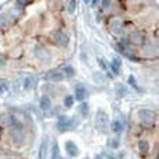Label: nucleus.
Returning <instances> with one entry per match:
<instances>
[{
	"instance_id": "0eeeda50",
	"label": "nucleus",
	"mask_w": 159,
	"mask_h": 159,
	"mask_svg": "<svg viewBox=\"0 0 159 159\" xmlns=\"http://www.w3.org/2000/svg\"><path fill=\"white\" fill-rule=\"evenodd\" d=\"M35 53H36V56H38V59H41V60H43V61H49L50 60V55H49V52H48L45 48L36 46L35 48Z\"/></svg>"
},
{
	"instance_id": "412c9836",
	"label": "nucleus",
	"mask_w": 159,
	"mask_h": 159,
	"mask_svg": "<svg viewBox=\"0 0 159 159\" xmlns=\"http://www.w3.org/2000/svg\"><path fill=\"white\" fill-rule=\"evenodd\" d=\"M31 87H32V78H25V81H24V88H25V89H30Z\"/></svg>"
},
{
	"instance_id": "1a4fd4ad",
	"label": "nucleus",
	"mask_w": 159,
	"mask_h": 159,
	"mask_svg": "<svg viewBox=\"0 0 159 159\" xmlns=\"http://www.w3.org/2000/svg\"><path fill=\"white\" fill-rule=\"evenodd\" d=\"M138 149L141 151V154H143V155L148 154V151H149V143L147 140H140V141H138Z\"/></svg>"
},
{
	"instance_id": "7ed1b4c3",
	"label": "nucleus",
	"mask_w": 159,
	"mask_h": 159,
	"mask_svg": "<svg viewBox=\"0 0 159 159\" xmlns=\"http://www.w3.org/2000/svg\"><path fill=\"white\" fill-rule=\"evenodd\" d=\"M24 131H22L21 127H13V129L10 130V140L13 141L14 144H17V145H21L22 143H24Z\"/></svg>"
},
{
	"instance_id": "4468645a",
	"label": "nucleus",
	"mask_w": 159,
	"mask_h": 159,
	"mask_svg": "<svg viewBox=\"0 0 159 159\" xmlns=\"http://www.w3.org/2000/svg\"><path fill=\"white\" fill-rule=\"evenodd\" d=\"M121 129H123V126H121V123L119 120H115L112 123V131L113 133H120Z\"/></svg>"
},
{
	"instance_id": "39448f33",
	"label": "nucleus",
	"mask_w": 159,
	"mask_h": 159,
	"mask_svg": "<svg viewBox=\"0 0 159 159\" xmlns=\"http://www.w3.org/2000/svg\"><path fill=\"white\" fill-rule=\"evenodd\" d=\"M57 126H59V130L64 131V130L71 129V127L74 126V121H73L70 117H67V116H61L60 120H59V123H57Z\"/></svg>"
},
{
	"instance_id": "aec40b11",
	"label": "nucleus",
	"mask_w": 159,
	"mask_h": 159,
	"mask_svg": "<svg viewBox=\"0 0 159 159\" xmlns=\"http://www.w3.org/2000/svg\"><path fill=\"white\" fill-rule=\"evenodd\" d=\"M75 4H77V2H75V0H70V3H69V13H74Z\"/></svg>"
},
{
	"instance_id": "a878e982",
	"label": "nucleus",
	"mask_w": 159,
	"mask_h": 159,
	"mask_svg": "<svg viewBox=\"0 0 159 159\" xmlns=\"http://www.w3.org/2000/svg\"><path fill=\"white\" fill-rule=\"evenodd\" d=\"M110 147H112V148H117V147H119V141L117 140L110 141Z\"/></svg>"
},
{
	"instance_id": "dca6fc26",
	"label": "nucleus",
	"mask_w": 159,
	"mask_h": 159,
	"mask_svg": "<svg viewBox=\"0 0 159 159\" xmlns=\"http://www.w3.org/2000/svg\"><path fill=\"white\" fill-rule=\"evenodd\" d=\"M120 25H121V21L120 20H116V21H113V32H120Z\"/></svg>"
},
{
	"instance_id": "f257e3e1",
	"label": "nucleus",
	"mask_w": 159,
	"mask_h": 159,
	"mask_svg": "<svg viewBox=\"0 0 159 159\" xmlns=\"http://www.w3.org/2000/svg\"><path fill=\"white\" fill-rule=\"evenodd\" d=\"M138 116H140L141 123L145 124V126H151L155 121V117H157L155 112H152L149 109H140L138 110Z\"/></svg>"
},
{
	"instance_id": "b1692460",
	"label": "nucleus",
	"mask_w": 159,
	"mask_h": 159,
	"mask_svg": "<svg viewBox=\"0 0 159 159\" xmlns=\"http://www.w3.org/2000/svg\"><path fill=\"white\" fill-rule=\"evenodd\" d=\"M63 71H67V74H69V75H73V74H74V69H73V67H66Z\"/></svg>"
},
{
	"instance_id": "9b49d317",
	"label": "nucleus",
	"mask_w": 159,
	"mask_h": 159,
	"mask_svg": "<svg viewBox=\"0 0 159 159\" xmlns=\"http://www.w3.org/2000/svg\"><path fill=\"white\" fill-rule=\"evenodd\" d=\"M48 78L52 80V81H61L64 78V74H63V71H52L48 75Z\"/></svg>"
},
{
	"instance_id": "a211bd4d",
	"label": "nucleus",
	"mask_w": 159,
	"mask_h": 159,
	"mask_svg": "<svg viewBox=\"0 0 159 159\" xmlns=\"http://www.w3.org/2000/svg\"><path fill=\"white\" fill-rule=\"evenodd\" d=\"M80 112H81L84 116H87L88 115V105L87 103H81V106H80Z\"/></svg>"
},
{
	"instance_id": "393cba45",
	"label": "nucleus",
	"mask_w": 159,
	"mask_h": 159,
	"mask_svg": "<svg viewBox=\"0 0 159 159\" xmlns=\"http://www.w3.org/2000/svg\"><path fill=\"white\" fill-rule=\"evenodd\" d=\"M98 63H99V66H101V69L106 71V64L103 63V60H102V59H98Z\"/></svg>"
},
{
	"instance_id": "2eb2a0df",
	"label": "nucleus",
	"mask_w": 159,
	"mask_h": 159,
	"mask_svg": "<svg viewBox=\"0 0 159 159\" xmlns=\"http://www.w3.org/2000/svg\"><path fill=\"white\" fill-rule=\"evenodd\" d=\"M73 103H74V96H71V95L66 96V99H64V106H66V107H71Z\"/></svg>"
},
{
	"instance_id": "f8f14e48",
	"label": "nucleus",
	"mask_w": 159,
	"mask_h": 159,
	"mask_svg": "<svg viewBox=\"0 0 159 159\" xmlns=\"http://www.w3.org/2000/svg\"><path fill=\"white\" fill-rule=\"evenodd\" d=\"M120 66H121V60L119 57H115L113 59V63H112V70L116 75L120 74Z\"/></svg>"
},
{
	"instance_id": "f3484780",
	"label": "nucleus",
	"mask_w": 159,
	"mask_h": 159,
	"mask_svg": "<svg viewBox=\"0 0 159 159\" xmlns=\"http://www.w3.org/2000/svg\"><path fill=\"white\" fill-rule=\"evenodd\" d=\"M131 38H133V42H134V43H141V42H143V38H141V35H140V34H137V32L133 34Z\"/></svg>"
},
{
	"instance_id": "423d86ee",
	"label": "nucleus",
	"mask_w": 159,
	"mask_h": 159,
	"mask_svg": "<svg viewBox=\"0 0 159 159\" xmlns=\"http://www.w3.org/2000/svg\"><path fill=\"white\" fill-rule=\"evenodd\" d=\"M66 151L71 158L78 157V154H80V149H78V147L75 145L74 141H67L66 143Z\"/></svg>"
},
{
	"instance_id": "9d476101",
	"label": "nucleus",
	"mask_w": 159,
	"mask_h": 159,
	"mask_svg": "<svg viewBox=\"0 0 159 159\" xmlns=\"http://www.w3.org/2000/svg\"><path fill=\"white\" fill-rule=\"evenodd\" d=\"M39 106L42 110H49L50 109V99L49 96H42L41 102H39Z\"/></svg>"
},
{
	"instance_id": "f03ea898",
	"label": "nucleus",
	"mask_w": 159,
	"mask_h": 159,
	"mask_svg": "<svg viewBox=\"0 0 159 159\" xmlns=\"http://www.w3.org/2000/svg\"><path fill=\"white\" fill-rule=\"evenodd\" d=\"M107 123H109L107 115L103 112V110H98V113H96V119H95L96 129H98L99 131H103V130L107 129Z\"/></svg>"
},
{
	"instance_id": "bb28decb",
	"label": "nucleus",
	"mask_w": 159,
	"mask_h": 159,
	"mask_svg": "<svg viewBox=\"0 0 159 159\" xmlns=\"http://www.w3.org/2000/svg\"><path fill=\"white\" fill-rule=\"evenodd\" d=\"M3 91H4V88H3L2 84H0V93H3Z\"/></svg>"
},
{
	"instance_id": "4be33fe9",
	"label": "nucleus",
	"mask_w": 159,
	"mask_h": 159,
	"mask_svg": "<svg viewBox=\"0 0 159 159\" xmlns=\"http://www.w3.org/2000/svg\"><path fill=\"white\" fill-rule=\"evenodd\" d=\"M129 82H130V85H131L133 88L138 89V85H137V82H135V78L133 77V75H130V77H129Z\"/></svg>"
},
{
	"instance_id": "6ab92c4d",
	"label": "nucleus",
	"mask_w": 159,
	"mask_h": 159,
	"mask_svg": "<svg viewBox=\"0 0 159 159\" xmlns=\"http://www.w3.org/2000/svg\"><path fill=\"white\" fill-rule=\"evenodd\" d=\"M52 159H59V148L57 145H53V151H52Z\"/></svg>"
},
{
	"instance_id": "5701e85b",
	"label": "nucleus",
	"mask_w": 159,
	"mask_h": 159,
	"mask_svg": "<svg viewBox=\"0 0 159 159\" xmlns=\"http://www.w3.org/2000/svg\"><path fill=\"white\" fill-rule=\"evenodd\" d=\"M110 4H112V0H102V6H103V8H109Z\"/></svg>"
},
{
	"instance_id": "6e6552de",
	"label": "nucleus",
	"mask_w": 159,
	"mask_h": 159,
	"mask_svg": "<svg viewBox=\"0 0 159 159\" xmlns=\"http://www.w3.org/2000/svg\"><path fill=\"white\" fill-rule=\"evenodd\" d=\"M85 96H87V89H85V87L77 85V88H75V98L82 102L85 99Z\"/></svg>"
},
{
	"instance_id": "20e7f679",
	"label": "nucleus",
	"mask_w": 159,
	"mask_h": 159,
	"mask_svg": "<svg viewBox=\"0 0 159 159\" xmlns=\"http://www.w3.org/2000/svg\"><path fill=\"white\" fill-rule=\"evenodd\" d=\"M55 42L59 45V46L66 48L70 42V38L66 32H63V31H56L55 32Z\"/></svg>"
},
{
	"instance_id": "ddd939ff",
	"label": "nucleus",
	"mask_w": 159,
	"mask_h": 159,
	"mask_svg": "<svg viewBox=\"0 0 159 159\" xmlns=\"http://www.w3.org/2000/svg\"><path fill=\"white\" fill-rule=\"evenodd\" d=\"M46 155H48V140H43L41 149H39V159H46Z\"/></svg>"
}]
</instances>
